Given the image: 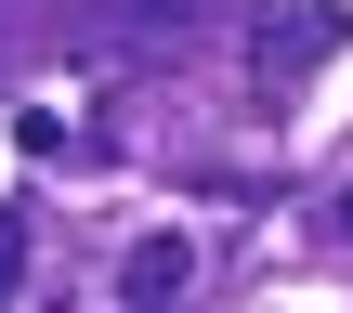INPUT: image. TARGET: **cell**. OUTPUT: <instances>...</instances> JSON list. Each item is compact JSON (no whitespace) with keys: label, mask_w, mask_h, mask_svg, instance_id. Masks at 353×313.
<instances>
[{"label":"cell","mask_w":353,"mask_h":313,"mask_svg":"<svg viewBox=\"0 0 353 313\" xmlns=\"http://www.w3.org/2000/svg\"><path fill=\"white\" fill-rule=\"evenodd\" d=\"M144 13H183V0H144Z\"/></svg>","instance_id":"obj_3"},{"label":"cell","mask_w":353,"mask_h":313,"mask_svg":"<svg viewBox=\"0 0 353 313\" xmlns=\"http://www.w3.org/2000/svg\"><path fill=\"white\" fill-rule=\"evenodd\" d=\"M341 222H353V196H341Z\"/></svg>","instance_id":"obj_4"},{"label":"cell","mask_w":353,"mask_h":313,"mask_svg":"<svg viewBox=\"0 0 353 313\" xmlns=\"http://www.w3.org/2000/svg\"><path fill=\"white\" fill-rule=\"evenodd\" d=\"M183 261H196L183 235H144V248L118 261V301H170V288H183Z\"/></svg>","instance_id":"obj_1"},{"label":"cell","mask_w":353,"mask_h":313,"mask_svg":"<svg viewBox=\"0 0 353 313\" xmlns=\"http://www.w3.org/2000/svg\"><path fill=\"white\" fill-rule=\"evenodd\" d=\"M0 288H13V209H0Z\"/></svg>","instance_id":"obj_2"}]
</instances>
